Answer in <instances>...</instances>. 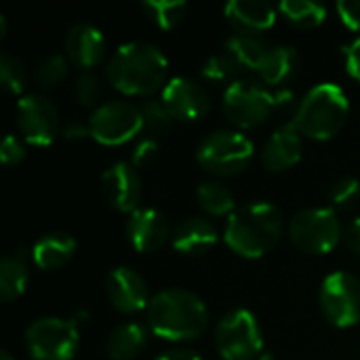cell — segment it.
<instances>
[{
    "instance_id": "cell-1",
    "label": "cell",
    "mask_w": 360,
    "mask_h": 360,
    "mask_svg": "<svg viewBox=\"0 0 360 360\" xmlns=\"http://www.w3.org/2000/svg\"><path fill=\"white\" fill-rule=\"evenodd\" d=\"M169 61L165 53L143 40H131L120 44L105 65L108 82L124 95H150L165 89Z\"/></svg>"
},
{
    "instance_id": "cell-2",
    "label": "cell",
    "mask_w": 360,
    "mask_h": 360,
    "mask_svg": "<svg viewBox=\"0 0 360 360\" xmlns=\"http://www.w3.org/2000/svg\"><path fill=\"white\" fill-rule=\"evenodd\" d=\"M209 323L207 304L192 291L171 287L158 291L148 306V325L169 342H190L202 335Z\"/></svg>"
},
{
    "instance_id": "cell-3",
    "label": "cell",
    "mask_w": 360,
    "mask_h": 360,
    "mask_svg": "<svg viewBox=\"0 0 360 360\" xmlns=\"http://www.w3.org/2000/svg\"><path fill=\"white\" fill-rule=\"evenodd\" d=\"M283 215L268 200L238 207L226 221L224 240L240 257L257 259L266 255L283 236Z\"/></svg>"
},
{
    "instance_id": "cell-4",
    "label": "cell",
    "mask_w": 360,
    "mask_h": 360,
    "mask_svg": "<svg viewBox=\"0 0 360 360\" xmlns=\"http://www.w3.org/2000/svg\"><path fill=\"white\" fill-rule=\"evenodd\" d=\"M350 114L346 91L335 82H319L297 103L291 124L306 137L327 141L342 131Z\"/></svg>"
},
{
    "instance_id": "cell-5",
    "label": "cell",
    "mask_w": 360,
    "mask_h": 360,
    "mask_svg": "<svg viewBox=\"0 0 360 360\" xmlns=\"http://www.w3.org/2000/svg\"><path fill=\"white\" fill-rule=\"evenodd\" d=\"M255 146L240 131H213L196 148L198 165L219 177H232L243 173L253 160Z\"/></svg>"
},
{
    "instance_id": "cell-6",
    "label": "cell",
    "mask_w": 360,
    "mask_h": 360,
    "mask_svg": "<svg viewBox=\"0 0 360 360\" xmlns=\"http://www.w3.org/2000/svg\"><path fill=\"white\" fill-rule=\"evenodd\" d=\"M289 238L295 249L310 255H323L338 247L342 224L331 207H308L297 211L289 221Z\"/></svg>"
},
{
    "instance_id": "cell-7",
    "label": "cell",
    "mask_w": 360,
    "mask_h": 360,
    "mask_svg": "<svg viewBox=\"0 0 360 360\" xmlns=\"http://www.w3.org/2000/svg\"><path fill=\"white\" fill-rule=\"evenodd\" d=\"M23 342L34 360H72L80 346V333L74 321L42 316L27 325Z\"/></svg>"
},
{
    "instance_id": "cell-8",
    "label": "cell",
    "mask_w": 360,
    "mask_h": 360,
    "mask_svg": "<svg viewBox=\"0 0 360 360\" xmlns=\"http://www.w3.org/2000/svg\"><path fill=\"white\" fill-rule=\"evenodd\" d=\"M215 346L224 360H253L264 350L262 327L253 312L230 310L215 329Z\"/></svg>"
},
{
    "instance_id": "cell-9",
    "label": "cell",
    "mask_w": 360,
    "mask_h": 360,
    "mask_svg": "<svg viewBox=\"0 0 360 360\" xmlns=\"http://www.w3.org/2000/svg\"><path fill=\"white\" fill-rule=\"evenodd\" d=\"M221 105L232 124L240 129H253L264 124L276 110V93H270L255 80H236L224 91Z\"/></svg>"
},
{
    "instance_id": "cell-10",
    "label": "cell",
    "mask_w": 360,
    "mask_h": 360,
    "mask_svg": "<svg viewBox=\"0 0 360 360\" xmlns=\"http://www.w3.org/2000/svg\"><path fill=\"white\" fill-rule=\"evenodd\" d=\"M89 129L95 141L103 146H122L143 131L141 108L124 99H110L93 110Z\"/></svg>"
},
{
    "instance_id": "cell-11",
    "label": "cell",
    "mask_w": 360,
    "mask_h": 360,
    "mask_svg": "<svg viewBox=\"0 0 360 360\" xmlns=\"http://www.w3.org/2000/svg\"><path fill=\"white\" fill-rule=\"evenodd\" d=\"M319 304L323 316L338 329L360 323V278L350 272H333L323 281Z\"/></svg>"
},
{
    "instance_id": "cell-12",
    "label": "cell",
    "mask_w": 360,
    "mask_h": 360,
    "mask_svg": "<svg viewBox=\"0 0 360 360\" xmlns=\"http://www.w3.org/2000/svg\"><path fill=\"white\" fill-rule=\"evenodd\" d=\"M15 120L23 139L38 148L51 146L61 133L59 112L55 103L40 93H27L17 101Z\"/></svg>"
},
{
    "instance_id": "cell-13",
    "label": "cell",
    "mask_w": 360,
    "mask_h": 360,
    "mask_svg": "<svg viewBox=\"0 0 360 360\" xmlns=\"http://www.w3.org/2000/svg\"><path fill=\"white\" fill-rule=\"evenodd\" d=\"M162 103L175 120L194 122L211 110V95L202 82L188 76H175L162 89Z\"/></svg>"
},
{
    "instance_id": "cell-14",
    "label": "cell",
    "mask_w": 360,
    "mask_h": 360,
    "mask_svg": "<svg viewBox=\"0 0 360 360\" xmlns=\"http://www.w3.org/2000/svg\"><path fill=\"white\" fill-rule=\"evenodd\" d=\"M105 295L112 308L122 314H135L148 310L152 302L146 278L129 266H118L108 274Z\"/></svg>"
},
{
    "instance_id": "cell-15",
    "label": "cell",
    "mask_w": 360,
    "mask_h": 360,
    "mask_svg": "<svg viewBox=\"0 0 360 360\" xmlns=\"http://www.w3.org/2000/svg\"><path fill=\"white\" fill-rule=\"evenodd\" d=\"M101 192L108 205L120 213H133L141 200V177L131 162H114L101 175Z\"/></svg>"
},
{
    "instance_id": "cell-16",
    "label": "cell",
    "mask_w": 360,
    "mask_h": 360,
    "mask_svg": "<svg viewBox=\"0 0 360 360\" xmlns=\"http://www.w3.org/2000/svg\"><path fill=\"white\" fill-rule=\"evenodd\" d=\"M63 46H65V57L82 70H93L95 65L101 63L105 55L103 32L86 21H78L65 32Z\"/></svg>"
},
{
    "instance_id": "cell-17",
    "label": "cell",
    "mask_w": 360,
    "mask_h": 360,
    "mask_svg": "<svg viewBox=\"0 0 360 360\" xmlns=\"http://www.w3.org/2000/svg\"><path fill=\"white\" fill-rule=\"evenodd\" d=\"M169 221L156 209L139 207L127 219V238L141 253L158 251L169 240Z\"/></svg>"
},
{
    "instance_id": "cell-18",
    "label": "cell",
    "mask_w": 360,
    "mask_h": 360,
    "mask_svg": "<svg viewBox=\"0 0 360 360\" xmlns=\"http://www.w3.org/2000/svg\"><path fill=\"white\" fill-rule=\"evenodd\" d=\"M302 152H304L302 133L289 122L278 131H274L272 137L266 141L262 152V162L268 171L281 173L297 165L302 160Z\"/></svg>"
},
{
    "instance_id": "cell-19",
    "label": "cell",
    "mask_w": 360,
    "mask_h": 360,
    "mask_svg": "<svg viewBox=\"0 0 360 360\" xmlns=\"http://www.w3.org/2000/svg\"><path fill=\"white\" fill-rule=\"evenodd\" d=\"M217 240L219 232L215 224L205 217H188L171 234V245L181 255H205Z\"/></svg>"
},
{
    "instance_id": "cell-20",
    "label": "cell",
    "mask_w": 360,
    "mask_h": 360,
    "mask_svg": "<svg viewBox=\"0 0 360 360\" xmlns=\"http://www.w3.org/2000/svg\"><path fill=\"white\" fill-rule=\"evenodd\" d=\"M224 15L238 27V32L257 34L274 25L276 6L264 0H230L224 6Z\"/></svg>"
},
{
    "instance_id": "cell-21",
    "label": "cell",
    "mask_w": 360,
    "mask_h": 360,
    "mask_svg": "<svg viewBox=\"0 0 360 360\" xmlns=\"http://www.w3.org/2000/svg\"><path fill=\"white\" fill-rule=\"evenodd\" d=\"M76 253V238L68 232H46L42 234L30 255L34 264L42 270H59L63 268Z\"/></svg>"
},
{
    "instance_id": "cell-22",
    "label": "cell",
    "mask_w": 360,
    "mask_h": 360,
    "mask_svg": "<svg viewBox=\"0 0 360 360\" xmlns=\"http://www.w3.org/2000/svg\"><path fill=\"white\" fill-rule=\"evenodd\" d=\"M297 70H300L297 49L287 46V44H278V46H272L268 51V55L264 57V61L259 63V68L255 72L264 84L281 86V84L289 82L297 74Z\"/></svg>"
},
{
    "instance_id": "cell-23",
    "label": "cell",
    "mask_w": 360,
    "mask_h": 360,
    "mask_svg": "<svg viewBox=\"0 0 360 360\" xmlns=\"http://www.w3.org/2000/svg\"><path fill=\"white\" fill-rule=\"evenodd\" d=\"M148 346V331L139 323H122L108 335L105 354L112 360L137 359Z\"/></svg>"
},
{
    "instance_id": "cell-24",
    "label": "cell",
    "mask_w": 360,
    "mask_h": 360,
    "mask_svg": "<svg viewBox=\"0 0 360 360\" xmlns=\"http://www.w3.org/2000/svg\"><path fill=\"white\" fill-rule=\"evenodd\" d=\"M27 257L25 249H17L0 259V297L4 302H13L23 295L30 281Z\"/></svg>"
},
{
    "instance_id": "cell-25",
    "label": "cell",
    "mask_w": 360,
    "mask_h": 360,
    "mask_svg": "<svg viewBox=\"0 0 360 360\" xmlns=\"http://www.w3.org/2000/svg\"><path fill=\"white\" fill-rule=\"evenodd\" d=\"M224 49L228 53H232L243 68H249V70H257L259 63L264 61V57L268 55V51L272 49L259 34H251V32H236L232 34Z\"/></svg>"
},
{
    "instance_id": "cell-26",
    "label": "cell",
    "mask_w": 360,
    "mask_h": 360,
    "mask_svg": "<svg viewBox=\"0 0 360 360\" xmlns=\"http://www.w3.org/2000/svg\"><path fill=\"white\" fill-rule=\"evenodd\" d=\"M196 200L200 205V209L209 215L215 217H224V215H232L238 207H236V198L234 192L221 184V181H202L196 188Z\"/></svg>"
},
{
    "instance_id": "cell-27",
    "label": "cell",
    "mask_w": 360,
    "mask_h": 360,
    "mask_svg": "<svg viewBox=\"0 0 360 360\" xmlns=\"http://www.w3.org/2000/svg\"><path fill=\"white\" fill-rule=\"evenodd\" d=\"M278 11L297 27H316L327 17V6L314 0H283Z\"/></svg>"
},
{
    "instance_id": "cell-28",
    "label": "cell",
    "mask_w": 360,
    "mask_h": 360,
    "mask_svg": "<svg viewBox=\"0 0 360 360\" xmlns=\"http://www.w3.org/2000/svg\"><path fill=\"white\" fill-rule=\"evenodd\" d=\"M141 8L162 30H173L179 25L188 13V4L184 0H146Z\"/></svg>"
},
{
    "instance_id": "cell-29",
    "label": "cell",
    "mask_w": 360,
    "mask_h": 360,
    "mask_svg": "<svg viewBox=\"0 0 360 360\" xmlns=\"http://www.w3.org/2000/svg\"><path fill=\"white\" fill-rule=\"evenodd\" d=\"M240 70H243L240 61L232 53H228L226 49L211 55L200 68V72H202V76L207 80H211V82H228V84L238 80Z\"/></svg>"
},
{
    "instance_id": "cell-30",
    "label": "cell",
    "mask_w": 360,
    "mask_h": 360,
    "mask_svg": "<svg viewBox=\"0 0 360 360\" xmlns=\"http://www.w3.org/2000/svg\"><path fill=\"white\" fill-rule=\"evenodd\" d=\"M68 57L61 53H51L38 61L34 68V80L42 89H53L68 78Z\"/></svg>"
},
{
    "instance_id": "cell-31",
    "label": "cell",
    "mask_w": 360,
    "mask_h": 360,
    "mask_svg": "<svg viewBox=\"0 0 360 360\" xmlns=\"http://www.w3.org/2000/svg\"><path fill=\"white\" fill-rule=\"evenodd\" d=\"M141 108V118H143V131L150 135V137H160V135H165V133H169L171 131V127H173V116H171V112L167 110V105L162 103V99L160 101H146L143 105H139Z\"/></svg>"
},
{
    "instance_id": "cell-32",
    "label": "cell",
    "mask_w": 360,
    "mask_h": 360,
    "mask_svg": "<svg viewBox=\"0 0 360 360\" xmlns=\"http://www.w3.org/2000/svg\"><path fill=\"white\" fill-rule=\"evenodd\" d=\"M0 82L4 86L6 93L11 95H19L27 82V72L25 65L21 63V59H17L11 53H2L0 55Z\"/></svg>"
},
{
    "instance_id": "cell-33",
    "label": "cell",
    "mask_w": 360,
    "mask_h": 360,
    "mask_svg": "<svg viewBox=\"0 0 360 360\" xmlns=\"http://www.w3.org/2000/svg\"><path fill=\"white\" fill-rule=\"evenodd\" d=\"M74 95H76V99H78L80 105H86V108L95 105V108H97V103H99V99H101V95H103L101 78H99L95 72H91V70H82V72L78 74V78H76ZM99 105H101V103H99Z\"/></svg>"
},
{
    "instance_id": "cell-34",
    "label": "cell",
    "mask_w": 360,
    "mask_h": 360,
    "mask_svg": "<svg viewBox=\"0 0 360 360\" xmlns=\"http://www.w3.org/2000/svg\"><path fill=\"white\" fill-rule=\"evenodd\" d=\"M331 209H352L360 200V181L356 177H342L329 190Z\"/></svg>"
},
{
    "instance_id": "cell-35",
    "label": "cell",
    "mask_w": 360,
    "mask_h": 360,
    "mask_svg": "<svg viewBox=\"0 0 360 360\" xmlns=\"http://www.w3.org/2000/svg\"><path fill=\"white\" fill-rule=\"evenodd\" d=\"M158 139L156 137H150V135H146V137H141V139H137L135 141V146H133V150H131V165L137 169V167H146V165H150L156 156H158Z\"/></svg>"
},
{
    "instance_id": "cell-36",
    "label": "cell",
    "mask_w": 360,
    "mask_h": 360,
    "mask_svg": "<svg viewBox=\"0 0 360 360\" xmlns=\"http://www.w3.org/2000/svg\"><path fill=\"white\" fill-rule=\"evenodd\" d=\"M0 158H2L4 167L17 165L25 158V146L15 135H6L2 139V146H0Z\"/></svg>"
},
{
    "instance_id": "cell-37",
    "label": "cell",
    "mask_w": 360,
    "mask_h": 360,
    "mask_svg": "<svg viewBox=\"0 0 360 360\" xmlns=\"http://www.w3.org/2000/svg\"><path fill=\"white\" fill-rule=\"evenodd\" d=\"M335 8L348 30L360 32V0H340Z\"/></svg>"
},
{
    "instance_id": "cell-38",
    "label": "cell",
    "mask_w": 360,
    "mask_h": 360,
    "mask_svg": "<svg viewBox=\"0 0 360 360\" xmlns=\"http://www.w3.org/2000/svg\"><path fill=\"white\" fill-rule=\"evenodd\" d=\"M344 57H346V70H348V74L354 80L360 82V36L344 46Z\"/></svg>"
},
{
    "instance_id": "cell-39",
    "label": "cell",
    "mask_w": 360,
    "mask_h": 360,
    "mask_svg": "<svg viewBox=\"0 0 360 360\" xmlns=\"http://www.w3.org/2000/svg\"><path fill=\"white\" fill-rule=\"evenodd\" d=\"M61 135H63V139H68V141H78V139L91 137V129H89V122L68 120V122L61 127Z\"/></svg>"
},
{
    "instance_id": "cell-40",
    "label": "cell",
    "mask_w": 360,
    "mask_h": 360,
    "mask_svg": "<svg viewBox=\"0 0 360 360\" xmlns=\"http://www.w3.org/2000/svg\"><path fill=\"white\" fill-rule=\"evenodd\" d=\"M344 240H346L348 249H350L352 253H356L360 257V215L359 217H354V219L346 226Z\"/></svg>"
},
{
    "instance_id": "cell-41",
    "label": "cell",
    "mask_w": 360,
    "mask_h": 360,
    "mask_svg": "<svg viewBox=\"0 0 360 360\" xmlns=\"http://www.w3.org/2000/svg\"><path fill=\"white\" fill-rule=\"evenodd\" d=\"M154 360H202L194 350H186V348H173L167 350L162 354H158Z\"/></svg>"
},
{
    "instance_id": "cell-42",
    "label": "cell",
    "mask_w": 360,
    "mask_h": 360,
    "mask_svg": "<svg viewBox=\"0 0 360 360\" xmlns=\"http://www.w3.org/2000/svg\"><path fill=\"white\" fill-rule=\"evenodd\" d=\"M6 36V17H0V38Z\"/></svg>"
},
{
    "instance_id": "cell-43",
    "label": "cell",
    "mask_w": 360,
    "mask_h": 360,
    "mask_svg": "<svg viewBox=\"0 0 360 360\" xmlns=\"http://www.w3.org/2000/svg\"><path fill=\"white\" fill-rule=\"evenodd\" d=\"M0 360H15L11 356V352H6V350H2V354H0Z\"/></svg>"
}]
</instances>
